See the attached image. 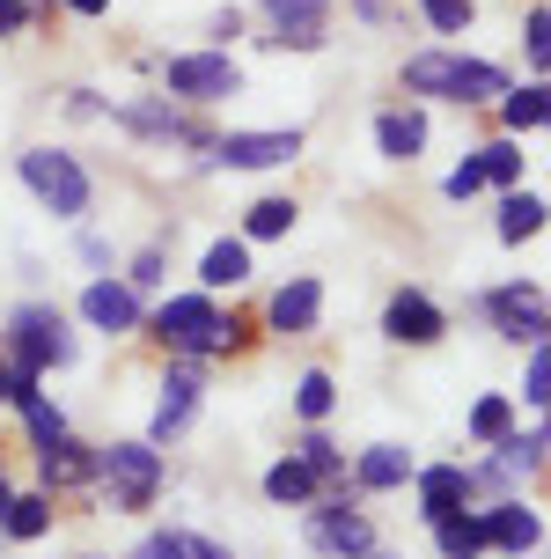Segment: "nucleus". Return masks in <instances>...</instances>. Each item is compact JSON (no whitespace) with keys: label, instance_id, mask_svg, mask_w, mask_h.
Wrapping results in <instances>:
<instances>
[{"label":"nucleus","instance_id":"nucleus-44","mask_svg":"<svg viewBox=\"0 0 551 559\" xmlns=\"http://www.w3.org/2000/svg\"><path fill=\"white\" fill-rule=\"evenodd\" d=\"M8 493H15V486H8V478H0V515H8Z\"/></svg>","mask_w":551,"mask_h":559},{"label":"nucleus","instance_id":"nucleus-43","mask_svg":"<svg viewBox=\"0 0 551 559\" xmlns=\"http://www.w3.org/2000/svg\"><path fill=\"white\" fill-rule=\"evenodd\" d=\"M360 559H397V552H383V545H368V552H360Z\"/></svg>","mask_w":551,"mask_h":559},{"label":"nucleus","instance_id":"nucleus-38","mask_svg":"<svg viewBox=\"0 0 551 559\" xmlns=\"http://www.w3.org/2000/svg\"><path fill=\"white\" fill-rule=\"evenodd\" d=\"M206 37H214L220 52H228V45H236V37H243V15H236V8H220V15H214V29H206Z\"/></svg>","mask_w":551,"mask_h":559},{"label":"nucleus","instance_id":"nucleus-23","mask_svg":"<svg viewBox=\"0 0 551 559\" xmlns=\"http://www.w3.org/2000/svg\"><path fill=\"white\" fill-rule=\"evenodd\" d=\"M316 493H324V478L309 472L302 456H287V464H273V472H265V501H279V508H309Z\"/></svg>","mask_w":551,"mask_h":559},{"label":"nucleus","instance_id":"nucleus-36","mask_svg":"<svg viewBox=\"0 0 551 559\" xmlns=\"http://www.w3.org/2000/svg\"><path fill=\"white\" fill-rule=\"evenodd\" d=\"M523 45H529V67H544V59H551V15H544V8H529Z\"/></svg>","mask_w":551,"mask_h":559},{"label":"nucleus","instance_id":"nucleus-10","mask_svg":"<svg viewBox=\"0 0 551 559\" xmlns=\"http://www.w3.org/2000/svg\"><path fill=\"white\" fill-rule=\"evenodd\" d=\"M478 531H486V552H507V559H523L544 545V515L537 508H523L515 493H500L486 515H478Z\"/></svg>","mask_w":551,"mask_h":559},{"label":"nucleus","instance_id":"nucleus-45","mask_svg":"<svg viewBox=\"0 0 551 559\" xmlns=\"http://www.w3.org/2000/svg\"><path fill=\"white\" fill-rule=\"evenodd\" d=\"M8 376H15V368H8V361H0V397H8Z\"/></svg>","mask_w":551,"mask_h":559},{"label":"nucleus","instance_id":"nucleus-34","mask_svg":"<svg viewBox=\"0 0 551 559\" xmlns=\"http://www.w3.org/2000/svg\"><path fill=\"white\" fill-rule=\"evenodd\" d=\"M523 397H529V405H544V397H551V354H544V338L529 346V376H523Z\"/></svg>","mask_w":551,"mask_h":559},{"label":"nucleus","instance_id":"nucleus-32","mask_svg":"<svg viewBox=\"0 0 551 559\" xmlns=\"http://www.w3.org/2000/svg\"><path fill=\"white\" fill-rule=\"evenodd\" d=\"M419 15H427V23H434L441 37H464L478 8H470V0H419Z\"/></svg>","mask_w":551,"mask_h":559},{"label":"nucleus","instance_id":"nucleus-42","mask_svg":"<svg viewBox=\"0 0 551 559\" xmlns=\"http://www.w3.org/2000/svg\"><path fill=\"white\" fill-rule=\"evenodd\" d=\"M67 8H74V15H104L110 0H67Z\"/></svg>","mask_w":551,"mask_h":559},{"label":"nucleus","instance_id":"nucleus-5","mask_svg":"<svg viewBox=\"0 0 551 559\" xmlns=\"http://www.w3.org/2000/svg\"><path fill=\"white\" fill-rule=\"evenodd\" d=\"M96 478L110 486V508H147L163 493V449L155 442H110V449H96Z\"/></svg>","mask_w":551,"mask_h":559},{"label":"nucleus","instance_id":"nucleus-25","mask_svg":"<svg viewBox=\"0 0 551 559\" xmlns=\"http://www.w3.org/2000/svg\"><path fill=\"white\" fill-rule=\"evenodd\" d=\"M52 531V493L37 486V493H8V515H0V537H45Z\"/></svg>","mask_w":551,"mask_h":559},{"label":"nucleus","instance_id":"nucleus-7","mask_svg":"<svg viewBox=\"0 0 551 559\" xmlns=\"http://www.w3.org/2000/svg\"><path fill=\"white\" fill-rule=\"evenodd\" d=\"M163 96L169 104H228V96H243V67L228 52H184L163 67Z\"/></svg>","mask_w":551,"mask_h":559},{"label":"nucleus","instance_id":"nucleus-35","mask_svg":"<svg viewBox=\"0 0 551 559\" xmlns=\"http://www.w3.org/2000/svg\"><path fill=\"white\" fill-rule=\"evenodd\" d=\"M163 537H169V559H228L214 537H199V531H163Z\"/></svg>","mask_w":551,"mask_h":559},{"label":"nucleus","instance_id":"nucleus-8","mask_svg":"<svg viewBox=\"0 0 551 559\" xmlns=\"http://www.w3.org/2000/svg\"><path fill=\"white\" fill-rule=\"evenodd\" d=\"M199 391H206L199 354H169V383H163V397H155V427H147V442H155V449L177 442V435L192 427V413H199Z\"/></svg>","mask_w":551,"mask_h":559},{"label":"nucleus","instance_id":"nucleus-24","mask_svg":"<svg viewBox=\"0 0 551 559\" xmlns=\"http://www.w3.org/2000/svg\"><path fill=\"white\" fill-rule=\"evenodd\" d=\"M434 545H441V559H486V531H478V515H470V508L434 515Z\"/></svg>","mask_w":551,"mask_h":559},{"label":"nucleus","instance_id":"nucleus-27","mask_svg":"<svg viewBox=\"0 0 551 559\" xmlns=\"http://www.w3.org/2000/svg\"><path fill=\"white\" fill-rule=\"evenodd\" d=\"M478 177L500 185V192L523 185V147H515V140H486V147H478Z\"/></svg>","mask_w":551,"mask_h":559},{"label":"nucleus","instance_id":"nucleus-28","mask_svg":"<svg viewBox=\"0 0 551 559\" xmlns=\"http://www.w3.org/2000/svg\"><path fill=\"white\" fill-rule=\"evenodd\" d=\"M295 214H302L295 199H257V206H250V222H243V236H250V243H273V236L295 228Z\"/></svg>","mask_w":551,"mask_h":559},{"label":"nucleus","instance_id":"nucleus-6","mask_svg":"<svg viewBox=\"0 0 551 559\" xmlns=\"http://www.w3.org/2000/svg\"><path fill=\"white\" fill-rule=\"evenodd\" d=\"M309 545L331 552V559H360L368 545H375V531H368V515L354 508V486H346V478L309 501Z\"/></svg>","mask_w":551,"mask_h":559},{"label":"nucleus","instance_id":"nucleus-41","mask_svg":"<svg viewBox=\"0 0 551 559\" xmlns=\"http://www.w3.org/2000/svg\"><path fill=\"white\" fill-rule=\"evenodd\" d=\"M133 559H169V537H147V545H140Z\"/></svg>","mask_w":551,"mask_h":559},{"label":"nucleus","instance_id":"nucleus-30","mask_svg":"<svg viewBox=\"0 0 551 559\" xmlns=\"http://www.w3.org/2000/svg\"><path fill=\"white\" fill-rule=\"evenodd\" d=\"M507 427H515V397H478V405H470V442H500V435H507Z\"/></svg>","mask_w":551,"mask_h":559},{"label":"nucleus","instance_id":"nucleus-11","mask_svg":"<svg viewBox=\"0 0 551 559\" xmlns=\"http://www.w3.org/2000/svg\"><path fill=\"white\" fill-rule=\"evenodd\" d=\"M302 155V133L287 126V133H228L206 147V163L220 169H279V163H295Z\"/></svg>","mask_w":551,"mask_h":559},{"label":"nucleus","instance_id":"nucleus-3","mask_svg":"<svg viewBox=\"0 0 551 559\" xmlns=\"http://www.w3.org/2000/svg\"><path fill=\"white\" fill-rule=\"evenodd\" d=\"M15 169H23V185L37 192V206H52L59 222H82L88 199H96V185H88V169L67 155V147H23L15 155Z\"/></svg>","mask_w":551,"mask_h":559},{"label":"nucleus","instance_id":"nucleus-1","mask_svg":"<svg viewBox=\"0 0 551 559\" xmlns=\"http://www.w3.org/2000/svg\"><path fill=\"white\" fill-rule=\"evenodd\" d=\"M147 332L163 338L169 354H243L250 346V324L243 317H220L214 295L199 287V295H169L155 317H140Z\"/></svg>","mask_w":551,"mask_h":559},{"label":"nucleus","instance_id":"nucleus-9","mask_svg":"<svg viewBox=\"0 0 551 559\" xmlns=\"http://www.w3.org/2000/svg\"><path fill=\"white\" fill-rule=\"evenodd\" d=\"M486 317H493L500 324V338H515V346H537V338H544V287H537V280H515V287H493V295H486Z\"/></svg>","mask_w":551,"mask_h":559},{"label":"nucleus","instance_id":"nucleus-15","mask_svg":"<svg viewBox=\"0 0 551 559\" xmlns=\"http://www.w3.org/2000/svg\"><path fill=\"white\" fill-rule=\"evenodd\" d=\"M316 317H324V280H287L273 302H265V324H273V332H287V338L316 332Z\"/></svg>","mask_w":551,"mask_h":559},{"label":"nucleus","instance_id":"nucleus-12","mask_svg":"<svg viewBox=\"0 0 551 559\" xmlns=\"http://www.w3.org/2000/svg\"><path fill=\"white\" fill-rule=\"evenodd\" d=\"M273 15V37L265 45H287V52H316L331 37V0H257Z\"/></svg>","mask_w":551,"mask_h":559},{"label":"nucleus","instance_id":"nucleus-17","mask_svg":"<svg viewBox=\"0 0 551 559\" xmlns=\"http://www.w3.org/2000/svg\"><path fill=\"white\" fill-rule=\"evenodd\" d=\"M405 478H412V449H397V442L360 449V464H354V493H397Z\"/></svg>","mask_w":551,"mask_h":559},{"label":"nucleus","instance_id":"nucleus-4","mask_svg":"<svg viewBox=\"0 0 551 559\" xmlns=\"http://www.w3.org/2000/svg\"><path fill=\"white\" fill-rule=\"evenodd\" d=\"M8 368H23V376H45V368H67L74 361V338H67V317L52 302H23L8 317Z\"/></svg>","mask_w":551,"mask_h":559},{"label":"nucleus","instance_id":"nucleus-14","mask_svg":"<svg viewBox=\"0 0 551 559\" xmlns=\"http://www.w3.org/2000/svg\"><path fill=\"white\" fill-rule=\"evenodd\" d=\"M82 317L96 324V332H110V338H125V332H140V295L125 287V280H88V295H82Z\"/></svg>","mask_w":551,"mask_h":559},{"label":"nucleus","instance_id":"nucleus-37","mask_svg":"<svg viewBox=\"0 0 551 559\" xmlns=\"http://www.w3.org/2000/svg\"><path fill=\"white\" fill-rule=\"evenodd\" d=\"M448 199H470V192H486V177H478V155H464V163L448 169V185H441Z\"/></svg>","mask_w":551,"mask_h":559},{"label":"nucleus","instance_id":"nucleus-29","mask_svg":"<svg viewBox=\"0 0 551 559\" xmlns=\"http://www.w3.org/2000/svg\"><path fill=\"white\" fill-rule=\"evenodd\" d=\"M302 464L324 478V486H338V478H346V456H338V442H331L316 419H309V435H302Z\"/></svg>","mask_w":551,"mask_h":559},{"label":"nucleus","instance_id":"nucleus-13","mask_svg":"<svg viewBox=\"0 0 551 559\" xmlns=\"http://www.w3.org/2000/svg\"><path fill=\"white\" fill-rule=\"evenodd\" d=\"M383 332L397 338V346H434L441 332H448V317H441V302H427L419 287H397L383 309Z\"/></svg>","mask_w":551,"mask_h":559},{"label":"nucleus","instance_id":"nucleus-40","mask_svg":"<svg viewBox=\"0 0 551 559\" xmlns=\"http://www.w3.org/2000/svg\"><path fill=\"white\" fill-rule=\"evenodd\" d=\"M74 118H104V96L96 88H74Z\"/></svg>","mask_w":551,"mask_h":559},{"label":"nucleus","instance_id":"nucleus-2","mask_svg":"<svg viewBox=\"0 0 551 559\" xmlns=\"http://www.w3.org/2000/svg\"><path fill=\"white\" fill-rule=\"evenodd\" d=\"M507 74L493 59H464V52H412L405 59V96H448V104H493Z\"/></svg>","mask_w":551,"mask_h":559},{"label":"nucleus","instance_id":"nucleus-26","mask_svg":"<svg viewBox=\"0 0 551 559\" xmlns=\"http://www.w3.org/2000/svg\"><path fill=\"white\" fill-rule=\"evenodd\" d=\"M537 228H544V199L507 185V199H500V243H529Z\"/></svg>","mask_w":551,"mask_h":559},{"label":"nucleus","instance_id":"nucleus-19","mask_svg":"<svg viewBox=\"0 0 551 559\" xmlns=\"http://www.w3.org/2000/svg\"><path fill=\"white\" fill-rule=\"evenodd\" d=\"M412 486H419V515H427V523L470 501V472H464V464H434V472H412Z\"/></svg>","mask_w":551,"mask_h":559},{"label":"nucleus","instance_id":"nucleus-22","mask_svg":"<svg viewBox=\"0 0 551 559\" xmlns=\"http://www.w3.org/2000/svg\"><path fill=\"white\" fill-rule=\"evenodd\" d=\"M375 147H383L390 163H412L419 147H427V111H405V104L383 111V118H375Z\"/></svg>","mask_w":551,"mask_h":559},{"label":"nucleus","instance_id":"nucleus-39","mask_svg":"<svg viewBox=\"0 0 551 559\" xmlns=\"http://www.w3.org/2000/svg\"><path fill=\"white\" fill-rule=\"evenodd\" d=\"M29 29V8L23 0H0V37H23Z\"/></svg>","mask_w":551,"mask_h":559},{"label":"nucleus","instance_id":"nucleus-18","mask_svg":"<svg viewBox=\"0 0 551 559\" xmlns=\"http://www.w3.org/2000/svg\"><path fill=\"white\" fill-rule=\"evenodd\" d=\"M493 104H500V126L523 140V133H544V118H551V88H544V82H523V88L507 82Z\"/></svg>","mask_w":551,"mask_h":559},{"label":"nucleus","instance_id":"nucleus-31","mask_svg":"<svg viewBox=\"0 0 551 559\" xmlns=\"http://www.w3.org/2000/svg\"><path fill=\"white\" fill-rule=\"evenodd\" d=\"M331 405H338V383H331L324 368H309L302 383H295V413H302V419H324Z\"/></svg>","mask_w":551,"mask_h":559},{"label":"nucleus","instance_id":"nucleus-16","mask_svg":"<svg viewBox=\"0 0 551 559\" xmlns=\"http://www.w3.org/2000/svg\"><path fill=\"white\" fill-rule=\"evenodd\" d=\"M37 478H45V493H67V486H96V449H82L74 435H59V442L37 449Z\"/></svg>","mask_w":551,"mask_h":559},{"label":"nucleus","instance_id":"nucleus-33","mask_svg":"<svg viewBox=\"0 0 551 559\" xmlns=\"http://www.w3.org/2000/svg\"><path fill=\"white\" fill-rule=\"evenodd\" d=\"M163 273H169V251H163V243H147V251L133 258V273H125V287H133V295H155V287H163Z\"/></svg>","mask_w":551,"mask_h":559},{"label":"nucleus","instance_id":"nucleus-21","mask_svg":"<svg viewBox=\"0 0 551 559\" xmlns=\"http://www.w3.org/2000/svg\"><path fill=\"white\" fill-rule=\"evenodd\" d=\"M250 280V243L243 236H220V243H206V258H199V287L214 295V287H243Z\"/></svg>","mask_w":551,"mask_h":559},{"label":"nucleus","instance_id":"nucleus-20","mask_svg":"<svg viewBox=\"0 0 551 559\" xmlns=\"http://www.w3.org/2000/svg\"><path fill=\"white\" fill-rule=\"evenodd\" d=\"M118 126H133V133H147V140H184V133H192V118L177 111L169 96H140V104H118Z\"/></svg>","mask_w":551,"mask_h":559}]
</instances>
